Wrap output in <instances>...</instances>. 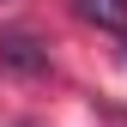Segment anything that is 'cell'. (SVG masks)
Wrapping results in <instances>:
<instances>
[{
	"label": "cell",
	"instance_id": "cell-2",
	"mask_svg": "<svg viewBox=\"0 0 127 127\" xmlns=\"http://www.w3.org/2000/svg\"><path fill=\"white\" fill-rule=\"evenodd\" d=\"M79 18L97 24V30H127V0H73Z\"/></svg>",
	"mask_w": 127,
	"mask_h": 127
},
{
	"label": "cell",
	"instance_id": "cell-3",
	"mask_svg": "<svg viewBox=\"0 0 127 127\" xmlns=\"http://www.w3.org/2000/svg\"><path fill=\"white\" fill-rule=\"evenodd\" d=\"M121 49H127V42H121Z\"/></svg>",
	"mask_w": 127,
	"mask_h": 127
},
{
	"label": "cell",
	"instance_id": "cell-1",
	"mask_svg": "<svg viewBox=\"0 0 127 127\" xmlns=\"http://www.w3.org/2000/svg\"><path fill=\"white\" fill-rule=\"evenodd\" d=\"M0 67L18 79H49V49H42L30 30H6L0 36Z\"/></svg>",
	"mask_w": 127,
	"mask_h": 127
}]
</instances>
